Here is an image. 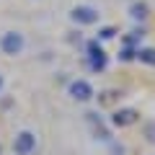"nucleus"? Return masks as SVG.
<instances>
[{"label": "nucleus", "instance_id": "39448f33", "mask_svg": "<svg viewBox=\"0 0 155 155\" xmlns=\"http://www.w3.org/2000/svg\"><path fill=\"white\" fill-rule=\"evenodd\" d=\"M67 96H70L72 101H78V104H85V101H91L96 96L93 85L85 80V78H75V80H70V85H67Z\"/></svg>", "mask_w": 155, "mask_h": 155}, {"label": "nucleus", "instance_id": "ddd939ff", "mask_svg": "<svg viewBox=\"0 0 155 155\" xmlns=\"http://www.w3.org/2000/svg\"><path fill=\"white\" fill-rule=\"evenodd\" d=\"M3 85H5V80H3V75H0V91H3Z\"/></svg>", "mask_w": 155, "mask_h": 155}, {"label": "nucleus", "instance_id": "9d476101", "mask_svg": "<svg viewBox=\"0 0 155 155\" xmlns=\"http://www.w3.org/2000/svg\"><path fill=\"white\" fill-rule=\"evenodd\" d=\"M116 26H101L98 28V34H96V39H98V41H109V39H114L116 36Z\"/></svg>", "mask_w": 155, "mask_h": 155}, {"label": "nucleus", "instance_id": "20e7f679", "mask_svg": "<svg viewBox=\"0 0 155 155\" xmlns=\"http://www.w3.org/2000/svg\"><path fill=\"white\" fill-rule=\"evenodd\" d=\"M36 132H31V129H21V132H16V137H13V155H31L34 150H36Z\"/></svg>", "mask_w": 155, "mask_h": 155}, {"label": "nucleus", "instance_id": "f8f14e48", "mask_svg": "<svg viewBox=\"0 0 155 155\" xmlns=\"http://www.w3.org/2000/svg\"><path fill=\"white\" fill-rule=\"evenodd\" d=\"M85 116H88V122L93 124V127H96V124H104V116H101L98 111H88V114H85Z\"/></svg>", "mask_w": 155, "mask_h": 155}, {"label": "nucleus", "instance_id": "f257e3e1", "mask_svg": "<svg viewBox=\"0 0 155 155\" xmlns=\"http://www.w3.org/2000/svg\"><path fill=\"white\" fill-rule=\"evenodd\" d=\"M23 49H26V36L21 31L8 28V31L0 34V52L5 57H18V54H23Z\"/></svg>", "mask_w": 155, "mask_h": 155}, {"label": "nucleus", "instance_id": "f03ea898", "mask_svg": "<svg viewBox=\"0 0 155 155\" xmlns=\"http://www.w3.org/2000/svg\"><path fill=\"white\" fill-rule=\"evenodd\" d=\"M70 21L78 23V26H96L101 21V11L96 5H88V3H78V5L70 8Z\"/></svg>", "mask_w": 155, "mask_h": 155}, {"label": "nucleus", "instance_id": "423d86ee", "mask_svg": "<svg viewBox=\"0 0 155 155\" xmlns=\"http://www.w3.org/2000/svg\"><path fill=\"white\" fill-rule=\"evenodd\" d=\"M140 122V111L137 109H116L114 114H111L109 124L116 129H124V127H132V124Z\"/></svg>", "mask_w": 155, "mask_h": 155}, {"label": "nucleus", "instance_id": "6e6552de", "mask_svg": "<svg viewBox=\"0 0 155 155\" xmlns=\"http://www.w3.org/2000/svg\"><path fill=\"white\" fill-rule=\"evenodd\" d=\"M93 137L101 140V142H111V129L106 127V124H96L93 127Z\"/></svg>", "mask_w": 155, "mask_h": 155}, {"label": "nucleus", "instance_id": "0eeeda50", "mask_svg": "<svg viewBox=\"0 0 155 155\" xmlns=\"http://www.w3.org/2000/svg\"><path fill=\"white\" fill-rule=\"evenodd\" d=\"M129 16H132L134 21H145V18H147V5H145V3H134V5L129 8Z\"/></svg>", "mask_w": 155, "mask_h": 155}, {"label": "nucleus", "instance_id": "4468645a", "mask_svg": "<svg viewBox=\"0 0 155 155\" xmlns=\"http://www.w3.org/2000/svg\"><path fill=\"white\" fill-rule=\"evenodd\" d=\"M0 155H3V145H0Z\"/></svg>", "mask_w": 155, "mask_h": 155}, {"label": "nucleus", "instance_id": "9b49d317", "mask_svg": "<svg viewBox=\"0 0 155 155\" xmlns=\"http://www.w3.org/2000/svg\"><path fill=\"white\" fill-rule=\"evenodd\" d=\"M134 54H137V47L124 44L122 49H119V60H122V62H132V60H134Z\"/></svg>", "mask_w": 155, "mask_h": 155}, {"label": "nucleus", "instance_id": "1a4fd4ad", "mask_svg": "<svg viewBox=\"0 0 155 155\" xmlns=\"http://www.w3.org/2000/svg\"><path fill=\"white\" fill-rule=\"evenodd\" d=\"M142 137L147 140L150 145H155V119H147V122L142 124Z\"/></svg>", "mask_w": 155, "mask_h": 155}, {"label": "nucleus", "instance_id": "7ed1b4c3", "mask_svg": "<svg viewBox=\"0 0 155 155\" xmlns=\"http://www.w3.org/2000/svg\"><path fill=\"white\" fill-rule=\"evenodd\" d=\"M85 54H88V65H91V70H93V72H104L106 70V65H109V54H106V49L101 47L98 39L88 41Z\"/></svg>", "mask_w": 155, "mask_h": 155}]
</instances>
